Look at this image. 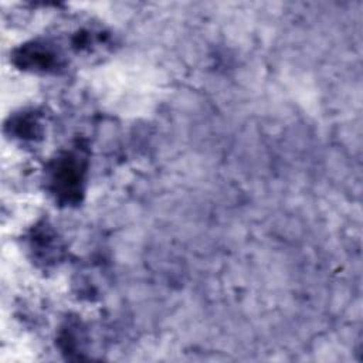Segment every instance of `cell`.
<instances>
[{"instance_id":"cell-1","label":"cell","mask_w":363,"mask_h":363,"mask_svg":"<svg viewBox=\"0 0 363 363\" xmlns=\"http://www.w3.org/2000/svg\"><path fill=\"white\" fill-rule=\"evenodd\" d=\"M51 193L62 203H75L84 191L85 157L79 150H67L58 155L48 169Z\"/></svg>"},{"instance_id":"cell-2","label":"cell","mask_w":363,"mask_h":363,"mask_svg":"<svg viewBox=\"0 0 363 363\" xmlns=\"http://www.w3.org/2000/svg\"><path fill=\"white\" fill-rule=\"evenodd\" d=\"M16 58L20 67L34 71H51L60 67V55L54 47L47 43H31L20 48Z\"/></svg>"},{"instance_id":"cell-3","label":"cell","mask_w":363,"mask_h":363,"mask_svg":"<svg viewBox=\"0 0 363 363\" xmlns=\"http://www.w3.org/2000/svg\"><path fill=\"white\" fill-rule=\"evenodd\" d=\"M45 225H43L40 230H37V233L33 235V242H31V248L33 252L35 254V257L44 262H54L60 258V245L57 241V235Z\"/></svg>"},{"instance_id":"cell-4","label":"cell","mask_w":363,"mask_h":363,"mask_svg":"<svg viewBox=\"0 0 363 363\" xmlns=\"http://www.w3.org/2000/svg\"><path fill=\"white\" fill-rule=\"evenodd\" d=\"M13 132L20 138H35L40 135V122L34 115L17 116L13 122Z\"/></svg>"}]
</instances>
